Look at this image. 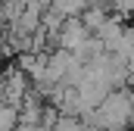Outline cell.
<instances>
[{"label":"cell","mask_w":134,"mask_h":131,"mask_svg":"<svg viewBox=\"0 0 134 131\" xmlns=\"http://www.w3.org/2000/svg\"><path fill=\"white\" fill-rule=\"evenodd\" d=\"M131 106H134L131 88L112 91L91 116H84V122L91 128H97V131H125L131 125Z\"/></svg>","instance_id":"6da1fadb"},{"label":"cell","mask_w":134,"mask_h":131,"mask_svg":"<svg viewBox=\"0 0 134 131\" xmlns=\"http://www.w3.org/2000/svg\"><path fill=\"white\" fill-rule=\"evenodd\" d=\"M31 94V78L19 69V66H13V69H6L3 72V88H0V100L6 103V106H22L25 97Z\"/></svg>","instance_id":"7a4b0ae2"},{"label":"cell","mask_w":134,"mask_h":131,"mask_svg":"<svg viewBox=\"0 0 134 131\" xmlns=\"http://www.w3.org/2000/svg\"><path fill=\"white\" fill-rule=\"evenodd\" d=\"M91 37H94V34L87 31V25H84L81 19H66V22H63V28H59V34H56V50L78 53Z\"/></svg>","instance_id":"3957f363"},{"label":"cell","mask_w":134,"mask_h":131,"mask_svg":"<svg viewBox=\"0 0 134 131\" xmlns=\"http://www.w3.org/2000/svg\"><path fill=\"white\" fill-rule=\"evenodd\" d=\"M44 112H47L44 100L37 97V94H28L25 103L19 106V125H41L44 122Z\"/></svg>","instance_id":"277c9868"},{"label":"cell","mask_w":134,"mask_h":131,"mask_svg":"<svg viewBox=\"0 0 134 131\" xmlns=\"http://www.w3.org/2000/svg\"><path fill=\"white\" fill-rule=\"evenodd\" d=\"M109 16H112V13H109L106 6H94V3H91V6H87L81 16H78V19L87 25V31H91V34H97L103 25H106V19H109Z\"/></svg>","instance_id":"5b68a950"},{"label":"cell","mask_w":134,"mask_h":131,"mask_svg":"<svg viewBox=\"0 0 134 131\" xmlns=\"http://www.w3.org/2000/svg\"><path fill=\"white\" fill-rule=\"evenodd\" d=\"M19 128V109L16 106H0V131H16Z\"/></svg>","instance_id":"8992f818"},{"label":"cell","mask_w":134,"mask_h":131,"mask_svg":"<svg viewBox=\"0 0 134 131\" xmlns=\"http://www.w3.org/2000/svg\"><path fill=\"white\" fill-rule=\"evenodd\" d=\"M16 131H47V128H41V125H19Z\"/></svg>","instance_id":"52a82bcc"},{"label":"cell","mask_w":134,"mask_h":131,"mask_svg":"<svg viewBox=\"0 0 134 131\" xmlns=\"http://www.w3.org/2000/svg\"><path fill=\"white\" fill-rule=\"evenodd\" d=\"M131 16H134V13H131Z\"/></svg>","instance_id":"ba28073f"}]
</instances>
